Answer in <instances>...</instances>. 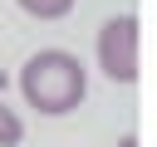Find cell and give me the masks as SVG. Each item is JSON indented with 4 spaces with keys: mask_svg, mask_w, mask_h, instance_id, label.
<instances>
[{
    "mask_svg": "<svg viewBox=\"0 0 157 147\" xmlns=\"http://www.w3.org/2000/svg\"><path fill=\"white\" fill-rule=\"evenodd\" d=\"M20 93L39 118H69L88 98V74L69 49H39L20 64Z\"/></svg>",
    "mask_w": 157,
    "mask_h": 147,
    "instance_id": "cell-1",
    "label": "cell"
},
{
    "mask_svg": "<svg viewBox=\"0 0 157 147\" xmlns=\"http://www.w3.org/2000/svg\"><path fill=\"white\" fill-rule=\"evenodd\" d=\"M93 49H98V69H103L108 83H123V88L137 83V69H142V24H137V15L103 20Z\"/></svg>",
    "mask_w": 157,
    "mask_h": 147,
    "instance_id": "cell-2",
    "label": "cell"
},
{
    "mask_svg": "<svg viewBox=\"0 0 157 147\" xmlns=\"http://www.w3.org/2000/svg\"><path fill=\"white\" fill-rule=\"evenodd\" d=\"M25 15H34V20H64L69 10H74V0H15Z\"/></svg>",
    "mask_w": 157,
    "mask_h": 147,
    "instance_id": "cell-3",
    "label": "cell"
},
{
    "mask_svg": "<svg viewBox=\"0 0 157 147\" xmlns=\"http://www.w3.org/2000/svg\"><path fill=\"white\" fill-rule=\"evenodd\" d=\"M20 137H25V123H20V113L0 103V147H15Z\"/></svg>",
    "mask_w": 157,
    "mask_h": 147,
    "instance_id": "cell-4",
    "label": "cell"
},
{
    "mask_svg": "<svg viewBox=\"0 0 157 147\" xmlns=\"http://www.w3.org/2000/svg\"><path fill=\"white\" fill-rule=\"evenodd\" d=\"M118 147H142V142H137V132H123V137H118Z\"/></svg>",
    "mask_w": 157,
    "mask_h": 147,
    "instance_id": "cell-5",
    "label": "cell"
},
{
    "mask_svg": "<svg viewBox=\"0 0 157 147\" xmlns=\"http://www.w3.org/2000/svg\"><path fill=\"white\" fill-rule=\"evenodd\" d=\"M5 83H10V78H5V69H0V88H5Z\"/></svg>",
    "mask_w": 157,
    "mask_h": 147,
    "instance_id": "cell-6",
    "label": "cell"
}]
</instances>
